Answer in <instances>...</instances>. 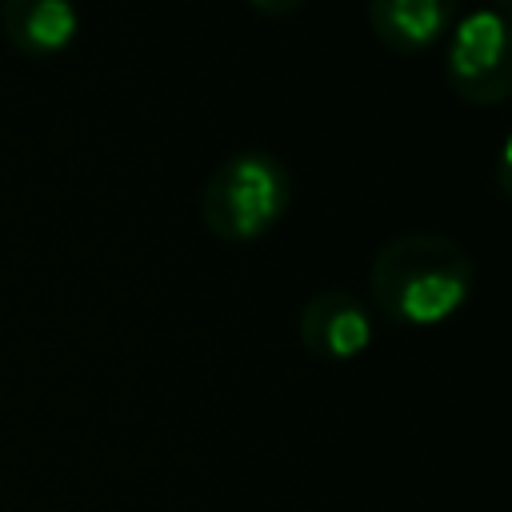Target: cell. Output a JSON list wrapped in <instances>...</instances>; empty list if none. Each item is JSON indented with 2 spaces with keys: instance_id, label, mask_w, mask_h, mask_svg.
<instances>
[{
  "instance_id": "6da1fadb",
  "label": "cell",
  "mask_w": 512,
  "mask_h": 512,
  "mask_svg": "<svg viewBox=\"0 0 512 512\" xmlns=\"http://www.w3.org/2000/svg\"><path fill=\"white\" fill-rule=\"evenodd\" d=\"M476 288L468 248L444 232H396L368 264V292L376 308L404 328H436L456 316Z\"/></svg>"
},
{
  "instance_id": "7a4b0ae2",
  "label": "cell",
  "mask_w": 512,
  "mask_h": 512,
  "mask_svg": "<svg viewBox=\"0 0 512 512\" xmlns=\"http://www.w3.org/2000/svg\"><path fill=\"white\" fill-rule=\"evenodd\" d=\"M292 208V172L268 148L228 152L200 188V220L220 240H256Z\"/></svg>"
},
{
  "instance_id": "3957f363",
  "label": "cell",
  "mask_w": 512,
  "mask_h": 512,
  "mask_svg": "<svg viewBox=\"0 0 512 512\" xmlns=\"http://www.w3.org/2000/svg\"><path fill=\"white\" fill-rule=\"evenodd\" d=\"M444 40V80L464 104H500L512 92L508 0L460 12Z\"/></svg>"
},
{
  "instance_id": "277c9868",
  "label": "cell",
  "mask_w": 512,
  "mask_h": 512,
  "mask_svg": "<svg viewBox=\"0 0 512 512\" xmlns=\"http://www.w3.org/2000/svg\"><path fill=\"white\" fill-rule=\"evenodd\" d=\"M296 332L304 352H312L316 360H356L360 352H368L376 324L368 304L348 292V288H320L304 300L300 316H296Z\"/></svg>"
},
{
  "instance_id": "5b68a950",
  "label": "cell",
  "mask_w": 512,
  "mask_h": 512,
  "mask_svg": "<svg viewBox=\"0 0 512 512\" xmlns=\"http://www.w3.org/2000/svg\"><path fill=\"white\" fill-rule=\"evenodd\" d=\"M80 32L76 0H0V36L24 56H56Z\"/></svg>"
},
{
  "instance_id": "8992f818",
  "label": "cell",
  "mask_w": 512,
  "mask_h": 512,
  "mask_svg": "<svg viewBox=\"0 0 512 512\" xmlns=\"http://www.w3.org/2000/svg\"><path fill=\"white\" fill-rule=\"evenodd\" d=\"M460 16V0H368V24L392 52H428Z\"/></svg>"
},
{
  "instance_id": "52a82bcc",
  "label": "cell",
  "mask_w": 512,
  "mask_h": 512,
  "mask_svg": "<svg viewBox=\"0 0 512 512\" xmlns=\"http://www.w3.org/2000/svg\"><path fill=\"white\" fill-rule=\"evenodd\" d=\"M256 12H264V16H292V12H300L304 8V0H248Z\"/></svg>"
},
{
  "instance_id": "ba28073f",
  "label": "cell",
  "mask_w": 512,
  "mask_h": 512,
  "mask_svg": "<svg viewBox=\"0 0 512 512\" xmlns=\"http://www.w3.org/2000/svg\"><path fill=\"white\" fill-rule=\"evenodd\" d=\"M508 152H512V148H508V140H504V144H500V156H496V164H500V192H508Z\"/></svg>"
}]
</instances>
